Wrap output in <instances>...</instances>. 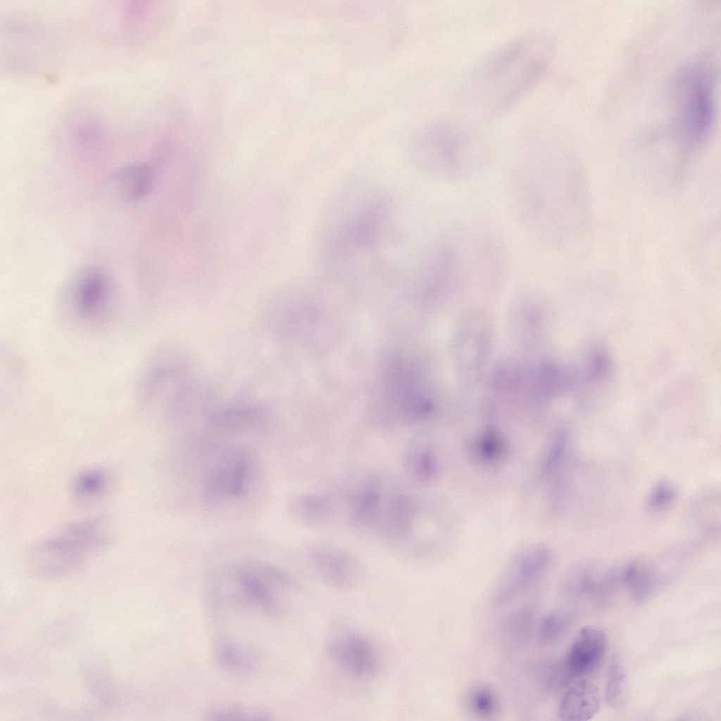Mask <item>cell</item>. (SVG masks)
<instances>
[{
    "label": "cell",
    "mask_w": 721,
    "mask_h": 721,
    "mask_svg": "<svg viewBox=\"0 0 721 721\" xmlns=\"http://www.w3.org/2000/svg\"><path fill=\"white\" fill-rule=\"evenodd\" d=\"M551 54L546 34L524 35L485 56L465 77L462 96L476 109L490 115L508 111L541 79Z\"/></svg>",
    "instance_id": "cell-1"
},
{
    "label": "cell",
    "mask_w": 721,
    "mask_h": 721,
    "mask_svg": "<svg viewBox=\"0 0 721 721\" xmlns=\"http://www.w3.org/2000/svg\"><path fill=\"white\" fill-rule=\"evenodd\" d=\"M418 161L435 177L460 181L476 176L493 161L496 144L491 134L475 123L441 120L425 127L415 144Z\"/></svg>",
    "instance_id": "cell-2"
},
{
    "label": "cell",
    "mask_w": 721,
    "mask_h": 721,
    "mask_svg": "<svg viewBox=\"0 0 721 721\" xmlns=\"http://www.w3.org/2000/svg\"><path fill=\"white\" fill-rule=\"evenodd\" d=\"M206 580L215 603L250 607L269 615L282 609L279 592L298 587L287 572L253 559L222 564L208 572Z\"/></svg>",
    "instance_id": "cell-3"
},
{
    "label": "cell",
    "mask_w": 721,
    "mask_h": 721,
    "mask_svg": "<svg viewBox=\"0 0 721 721\" xmlns=\"http://www.w3.org/2000/svg\"><path fill=\"white\" fill-rule=\"evenodd\" d=\"M702 54L684 64L673 84L674 130L684 142L697 144L710 134L715 119V68Z\"/></svg>",
    "instance_id": "cell-4"
},
{
    "label": "cell",
    "mask_w": 721,
    "mask_h": 721,
    "mask_svg": "<svg viewBox=\"0 0 721 721\" xmlns=\"http://www.w3.org/2000/svg\"><path fill=\"white\" fill-rule=\"evenodd\" d=\"M111 533L101 519L68 525L35 544L28 555L32 570L44 577H61L78 570L106 548Z\"/></svg>",
    "instance_id": "cell-5"
},
{
    "label": "cell",
    "mask_w": 721,
    "mask_h": 721,
    "mask_svg": "<svg viewBox=\"0 0 721 721\" xmlns=\"http://www.w3.org/2000/svg\"><path fill=\"white\" fill-rule=\"evenodd\" d=\"M254 454L246 448L225 451L206 476L203 494L211 501H232L249 491L256 469Z\"/></svg>",
    "instance_id": "cell-6"
},
{
    "label": "cell",
    "mask_w": 721,
    "mask_h": 721,
    "mask_svg": "<svg viewBox=\"0 0 721 721\" xmlns=\"http://www.w3.org/2000/svg\"><path fill=\"white\" fill-rule=\"evenodd\" d=\"M311 568L326 585L349 589L358 585L363 577L360 560L349 551L328 542H317L308 553Z\"/></svg>",
    "instance_id": "cell-7"
},
{
    "label": "cell",
    "mask_w": 721,
    "mask_h": 721,
    "mask_svg": "<svg viewBox=\"0 0 721 721\" xmlns=\"http://www.w3.org/2000/svg\"><path fill=\"white\" fill-rule=\"evenodd\" d=\"M327 652L340 670L356 679H370L380 670L375 646L356 631L346 630L334 635L327 642Z\"/></svg>",
    "instance_id": "cell-8"
},
{
    "label": "cell",
    "mask_w": 721,
    "mask_h": 721,
    "mask_svg": "<svg viewBox=\"0 0 721 721\" xmlns=\"http://www.w3.org/2000/svg\"><path fill=\"white\" fill-rule=\"evenodd\" d=\"M607 637L593 627L582 628L560 666L565 683L593 672L601 664L607 648Z\"/></svg>",
    "instance_id": "cell-9"
},
{
    "label": "cell",
    "mask_w": 721,
    "mask_h": 721,
    "mask_svg": "<svg viewBox=\"0 0 721 721\" xmlns=\"http://www.w3.org/2000/svg\"><path fill=\"white\" fill-rule=\"evenodd\" d=\"M108 289L104 277L97 271L82 274L72 291L75 314L87 322H96L106 315Z\"/></svg>",
    "instance_id": "cell-10"
},
{
    "label": "cell",
    "mask_w": 721,
    "mask_h": 721,
    "mask_svg": "<svg viewBox=\"0 0 721 721\" xmlns=\"http://www.w3.org/2000/svg\"><path fill=\"white\" fill-rule=\"evenodd\" d=\"M336 503L331 495L304 494L291 497L287 508L290 516L297 522L311 527L328 525L336 515Z\"/></svg>",
    "instance_id": "cell-11"
},
{
    "label": "cell",
    "mask_w": 721,
    "mask_h": 721,
    "mask_svg": "<svg viewBox=\"0 0 721 721\" xmlns=\"http://www.w3.org/2000/svg\"><path fill=\"white\" fill-rule=\"evenodd\" d=\"M601 706V694L592 682L580 679L567 691L559 706L561 720L584 721L590 720Z\"/></svg>",
    "instance_id": "cell-12"
},
{
    "label": "cell",
    "mask_w": 721,
    "mask_h": 721,
    "mask_svg": "<svg viewBox=\"0 0 721 721\" xmlns=\"http://www.w3.org/2000/svg\"><path fill=\"white\" fill-rule=\"evenodd\" d=\"M213 658L223 670L244 675L256 670L258 660L256 652L242 642L227 637H220L214 643Z\"/></svg>",
    "instance_id": "cell-13"
},
{
    "label": "cell",
    "mask_w": 721,
    "mask_h": 721,
    "mask_svg": "<svg viewBox=\"0 0 721 721\" xmlns=\"http://www.w3.org/2000/svg\"><path fill=\"white\" fill-rule=\"evenodd\" d=\"M613 574L628 589L637 603L646 601L653 591L656 583L654 571L641 560H628L616 568Z\"/></svg>",
    "instance_id": "cell-14"
},
{
    "label": "cell",
    "mask_w": 721,
    "mask_h": 721,
    "mask_svg": "<svg viewBox=\"0 0 721 721\" xmlns=\"http://www.w3.org/2000/svg\"><path fill=\"white\" fill-rule=\"evenodd\" d=\"M548 552L543 548L530 549L515 561L508 591H515L537 579L549 563Z\"/></svg>",
    "instance_id": "cell-15"
},
{
    "label": "cell",
    "mask_w": 721,
    "mask_h": 721,
    "mask_svg": "<svg viewBox=\"0 0 721 721\" xmlns=\"http://www.w3.org/2000/svg\"><path fill=\"white\" fill-rule=\"evenodd\" d=\"M118 182L125 196L131 200H139L148 194L153 184L151 169L144 165H135L120 172Z\"/></svg>",
    "instance_id": "cell-16"
},
{
    "label": "cell",
    "mask_w": 721,
    "mask_h": 721,
    "mask_svg": "<svg viewBox=\"0 0 721 721\" xmlns=\"http://www.w3.org/2000/svg\"><path fill=\"white\" fill-rule=\"evenodd\" d=\"M403 464L407 473L420 482L431 479L436 473V460L432 451L417 444H411L403 453Z\"/></svg>",
    "instance_id": "cell-17"
},
{
    "label": "cell",
    "mask_w": 721,
    "mask_h": 721,
    "mask_svg": "<svg viewBox=\"0 0 721 721\" xmlns=\"http://www.w3.org/2000/svg\"><path fill=\"white\" fill-rule=\"evenodd\" d=\"M109 484L107 472L100 468H92L80 473L73 482L75 499L80 503L91 502L101 496Z\"/></svg>",
    "instance_id": "cell-18"
},
{
    "label": "cell",
    "mask_w": 721,
    "mask_h": 721,
    "mask_svg": "<svg viewBox=\"0 0 721 721\" xmlns=\"http://www.w3.org/2000/svg\"><path fill=\"white\" fill-rule=\"evenodd\" d=\"M628 694V684L624 663L617 654H613L608 669L605 701L610 707L620 709L627 703Z\"/></svg>",
    "instance_id": "cell-19"
},
{
    "label": "cell",
    "mask_w": 721,
    "mask_h": 721,
    "mask_svg": "<svg viewBox=\"0 0 721 721\" xmlns=\"http://www.w3.org/2000/svg\"><path fill=\"white\" fill-rule=\"evenodd\" d=\"M258 413L247 408L230 409L216 412L209 417L215 428L229 432L246 431L259 422Z\"/></svg>",
    "instance_id": "cell-20"
},
{
    "label": "cell",
    "mask_w": 721,
    "mask_h": 721,
    "mask_svg": "<svg viewBox=\"0 0 721 721\" xmlns=\"http://www.w3.org/2000/svg\"><path fill=\"white\" fill-rule=\"evenodd\" d=\"M206 719L220 721H253L272 720L271 714L261 708L239 704H222L210 708Z\"/></svg>",
    "instance_id": "cell-21"
},
{
    "label": "cell",
    "mask_w": 721,
    "mask_h": 721,
    "mask_svg": "<svg viewBox=\"0 0 721 721\" xmlns=\"http://www.w3.org/2000/svg\"><path fill=\"white\" fill-rule=\"evenodd\" d=\"M596 568L589 563L575 566L563 580L564 591L572 596L588 594L596 587Z\"/></svg>",
    "instance_id": "cell-22"
},
{
    "label": "cell",
    "mask_w": 721,
    "mask_h": 721,
    "mask_svg": "<svg viewBox=\"0 0 721 721\" xmlns=\"http://www.w3.org/2000/svg\"><path fill=\"white\" fill-rule=\"evenodd\" d=\"M468 704L475 715L483 718L492 717L499 710L496 694L486 686H477L472 689L468 696Z\"/></svg>",
    "instance_id": "cell-23"
},
{
    "label": "cell",
    "mask_w": 721,
    "mask_h": 721,
    "mask_svg": "<svg viewBox=\"0 0 721 721\" xmlns=\"http://www.w3.org/2000/svg\"><path fill=\"white\" fill-rule=\"evenodd\" d=\"M570 625L569 616L560 611L547 614L540 626V637L544 642H553L562 637Z\"/></svg>",
    "instance_id": "cell-24"
},
{
    "label": "cell",
    "mask_w": 721,
    "mask_h": 721,
    "mask_svg": "<svg viewBox=\"0 0 721 721\" xmlns=\"http://www.w3.org/2000/svg\"><path fill=\"white\" fill-rule=\"evenodd\" d=\"M675 489L668 482L660 481L651 489L646 507L652 513H658L667 508L675 498Z\"/></svg>",
    "instance_id": "cell-25"
}]
</instances>
